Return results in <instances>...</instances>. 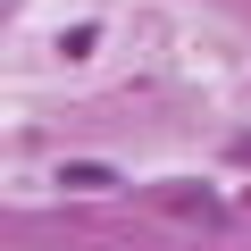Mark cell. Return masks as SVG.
<instances>
[{
	"label": "cell",
	"instance_id": "6da1fadb",
	"mask_svg": "<svg viewBox=\"0 0 251 251\" xmlns=\"http://www.w3.org/2000/svg\"><path fill=\"white\" fill-rule=\"evenodd\" d=\"M59 184H67V193H109V184H117V168H84V159H67V168H59Z\"/></svg>",
	"mask_w": 251,
	"mask_h": 251
}]
</instances>
